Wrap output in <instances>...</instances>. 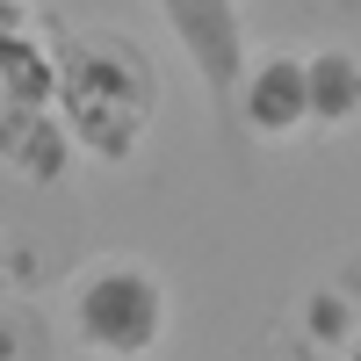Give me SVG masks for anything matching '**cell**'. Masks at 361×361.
Returning a JSON list of instances; mask_svg holds the SVG:
<instances>
[{
    "label": "cell",
    "mask_w": 361,
    "mask_h": 361,
    "mask_svg": "<svg viewBox=\"0 0 361 361\" xmlns=\"http://www.w3.org/2000/svg\"><path fill=\"white\" fill-rule=\"evenodd\" d=\"M159 116V66L123 29H80L58 51V123L73 130L80 159L123 166Z\"/></svg>",
    "instance_id": "cell-1"
},
{
    "label": "cell",
    "mask_w": 361,
    "mask_h": 361,
    "mask_svg": "<svg viewBox=\"0 0 361 361\" xmlns=\"http://www.w3.org/2000/svg\"><path fill=\"white\" fill-rule=\"evenodd\" d=\"M173 296L166 275L137 253H102L66 282V333L87 361H152L166 347Z\"/></svg>",
    "instance_id": "cell-2"
},
{
    "label": "cell",
    "mask_w": 361,
    "mask_h": 361,
    "mask_svg": "<svg viewBox=\"0 0 361 361\" xmlns=\"http://www.w3.org/2000/svg\"><path fill=\"white\" fill-rule=\"evenodd\" d=\"M238 123L260 145H289L311 130V87H304V51H253L231 87Z\"/></svg>",
    "instance_id": "cell-3"
},
{
    "label": "cell",
    "mask_w": 361,
    "mask_h": 361,
    "mask_svg": "<svg viewBox=\"0 0 361 361\" xmlns=\"http://www.w3.org/2000/svg\"><path fill=\"white\" fill-rule=\"evenodd\" d=\"M0 166L22 188H66L80 166V145L58 123V109H0Z\"/></svg>",
    "instance_id": "cell-4"
},
{
    "label": "cell",
    "mask_w": 361,
    "mask_h": 361,
    "mask_svg": "<svg viewBox=\"0 0 361 361\" xmlns=\"http://www.w3.org/2000/svg\"><path fill=\"white\" fill-rule=\"evenodd\" d=\"M166 22H173V37L188 44L195 73L209 80V94H231L238 73H246V37H238L231 0H166Z\"/></svg>",
    "instance_id": "cell-5"
},
{
    "label": "cell",
    "mask_w": 361,
    "mask_h": 361,
    "mask_svg": "<svg viewBox=\"0 0 361 361\" xmlns=\"http://www.w3.org/2000/svg\"><path fill=\"white\" fill-rule=\"evenodd\" d=\"M304 87H311V130L333 137V130L361 123V51L354 44H311Z\"/></svg>",
    "instance_id": "cell-6"
},
{
    "label": "cell",
    "mask_w": 361,
    "mask_h": 361,
    "mask_svg": "<svg viewBox=\"0 0 361 361\" xmlns=\"http://www.w3.org/2000/svg\"><path fill=\"white\" fill-rule=\"evenodd\" d=\"M0 109H58V51H44L29 29L0 37Z\"/></svg>",
    "instance_id": "cell-7"
},
{
    "label": "cell",
    "mask_w": 361,
    "mask_h": 361,
    "mask_svg": "<svg viewBox=\"0 0 361 361\" xmlns=\"http://www.w3.org/2000/svg\"><path fill=\"white\" fill-rule=\"evenodd\" d=\"M296 325H304V340L318 347V354H347L354 340H361V304H347L340 289H311V296H296Z\"/></svg>",
    "instance_id": "cell-8"
},
{
    "label": "cell",
    "mask_w": 361,
    "mask_h": 361,
    "mask_svg": "<svg viewBox=\"0 0 361 361\" xmlns=\"http://www.w3.org/2000/svg\"><path fill=\"white\" fill-rule=\"evenodd\" d=\"M0 361H58V333L29 296L0 304Z\"/></svg>",
    "instance_id": "cell-9"
},
{
    "label": "cell",
    "mask_w": 361,
    "mask_h": 361,
    "mask_svg": "<svg viewBox=\"0 0 361 361\" xmlns=\"http://www.w3.org/2000/svg\"><path fill=\"white\" fill-rule=\"evenodd\" d=\"M15 296V275H8V253H0V304H8Z\"/></svg>",
    "instance_id": "cell-10"
},
{
    "label": "cell",
    "mask_w": 361,
    "mask_h": 361,
    "mask_svg": "<svg viewBox=\"0 0 361 361\" xmlns=\"http://www.w3.org/2000/svg\"><path fill=\"white\" fill-rule=\"evenodd\" d=\"M340 361H361V340H354V347H347V354H340Z\"/></svg>",
    "instance_id": "cell-11"
}]
</instances>
